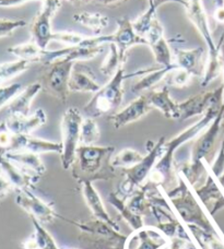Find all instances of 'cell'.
Returning <instances> with one entry per match:
<instances>
[{
  "label": "cell",
  "mask_w": 224,
  "mask_h": 249,
  "mask_svg": "<svg viewBox=\"0 0 224 249\" xmlns=\"http://www.w3.org/2000/svg\"><path fill=\"white\" fill-rule=\"evenodd\" d=\"M69 249H75V248H69Z\"/></svg>",
  "instance_id": "obj_53"
},
{
  "label": "cell",
  "mask_w": 224,
  "mask_h": 249,
  "mask_svg": "<svg viewBox=\"0 0 224 249\" xmlns=\"http://www.w3.org/2000/svg\"><path fill=\"white\" fill-rule=\"evenodd\" d=\"M26 151L37 154L42 153H59L62 152V144L57 142H52L38 138H34L31 135H13L11 151L10 152H19Z\"/></svg>",
  "instance_id": "obj_18"
},
{
  "label": "cell",
  "mask_w": 224,
  "mask_h": 249,
  "mask_svg": "<svg viewBox=\"0 0 224 249\" xmlns=\"http://www.w3.org/2000/svg\"><path fill=\"white\" fill-rule=\"evenodd\" d=\"M117 30L114 34H112V43L117 46L119 56L125 62L127 59V52L129 48L136 45H148L146 38L138 35L133 29L132 22L127 18L117 20Z\"/></svg>",
  "instance_id": "obj_14"
},
{
  "label": "cell",
  "mask_w": 224,
  "mask_h": 249,
  "mask_svg": "<svg viewBox=\"0 0 224 249\" xmlns=\"http://www.w3.org/2000/svg\"><path fill=\"white\" fill-rule=\"evenodd\" d=\"M31 62L26 60H15V61H7L0 64V87L2 83L7 82L8 80L17 77L24 71L29 69Z\"/></svg>",
  "instance_id": "obj_34"
},
{
  "label": "cell",
  "mask_w": 224,
  "mask_h": 249,
  "mask_svg": "<svg viewBox=\"0 0 224 249\" xmlns=\"http://www.w3.org/2000/svg\"><path fill=\"white\" fill-rule=\"evenodd\" d=\"M22 91V86L20 83H13L10 86L0 87V108L4 105L9 104L13 97L17 96Z\"/></svg>",
  "instance_id": "obj_41"
},
{
  "label": "cell",
  "mask_w": 224,
  "mask_h": 249,
  "mask_svg": "<svg viewBox=\"0 0 224 249\" xmlns=\"http://www.w3.org/2000/svg\"><path fill=\"white\" fill-rule=\"evenodd\" d=\"M155 18H156V10H153V9L148 7L147 11L143 12L136 21L132 22L133 29L137 32V34L145 38L147 32L149 31L150 26L152 24V21H153Z\"/></svg>",
  "instance_id": "obj_39"
},
{
  "label": "cell",
  "mask_w": 224,
  "mask_h": 249,
  "mask_svg": "<svg viewBox=\"0 0 224 249\" xmlns=\"http://www.w3.org/2000/svg\"><path fill=\"white\" fill-rule=\"evenodd\" d=\"M0 170L2 172V175L9 180V183L13 186L15 190L32 189L34 188V184L39 179L26 174L6 155H0Z\"/></svg>",
  "instance_id": "obj_21"
},
{
  "label": "cell",
  "mask_w": 224,
  "mask_h": 249,
  "mask_svg": "<svg viewBox=\"0 0 224 249\" xmlns=\"http://www.w3.org/2000/svg\"><path fill=\"white\" fill-rule=\"evenodd\" d=\"M7 52L9 54L16 56L18 59L26 60L29 62H41L45 53V51L33 41L9 47Z\"/></svg>",
  "instance_id": "obj_31"
},
{
  "label": "cell",
  "mask_w": 224,
  "mask_h": 249,
  "mask_svg": "<svg viewBox=\"0 0 224 249\" xmlns=\"http://www.w3.org/2000/svg\"><path fill=\"white\" fill-rule=\"evenodd\" d=\"M148 4H149V8L153 9V10H158V8L160 6H162L164 3H168V2H176L182 4L184 7H187V3L188 1L187 0H147Z\"/></svg>",
  "instance_id": "obj_46"
},
{
  "label": "cell",
  "mask_w": 224,
  "mask_h": 249,
  "mask_svg": "<svg viewBox=\"0 0 224 249\" xmlns=\"http://www.w3.org/2000/svg\"><path fill=\"white\" fill-rule=\"evenodd\" d=\"M101 132L94 118H84L80 132V145H93L100 139Z\"/></svg>",
  "instance_id": "obj_35"
},
{
  "label": "cell",
  "mask_w": 224,
  "mask_h": 249,
  "mask_svg": "<svg viewBox=\"0 0 224 249\" xmlns=\"http://www.w3.org/2000/svg\"><path fill=\"white\" fill-rule=\"evenodd\" d=\"M31 220L33 222L34 233L23 243L24 249H60L52 235L37 219L31 217Z\"/></svg>",
  "instance_id": "obj_29"
},
{
  "label": "cell",
  "mask_w": 224,
  "mask_h": 249,
  "mask_svg": "<svg viewBox=\"0 0 224 249\" xmlns=\"http://www.w3.org/2000/svg\"><path fill=\"white\" fill-rule=\"evenodd\" d=\"M67 1H69L70 3L75 4V6H82V4H86L93 1V0H67Z\"/></svg>",
  "instance_id": "obj_51"
},
{
  "label": "cell",
  "mask_w": 224,
  "mask_h": 249,
  "mask_svg": "<svg viewBox=\"0 0 224 249\" xmlns=\"http://www.w3.org/2000/svg\"><path fill=\"white\" fill-rule=\"evenodd\" d=\"M145 38L148 43V46L151 48L155 61L161 65V67H168L175 64L173 61L174 56L172 54L171 47H169L168 42L165 38L164 28L160 23L158 18H155L152 21V24L149 31L147 32Z\"/></svg>",
  "instance_id": "obj_13"
},
{
  "label": "cell",
  "mask_w": 224,
  "mask_h": 249,
  "mask_svg": "<svg viewBox=\"0 0 224 249\" xmlns=\"http://www.w3.org/2000/svg\"><path fill=\"white\" fill-rule=\"evenodd\" d=\"M116 249H125V245H123V246H119L118 248H116Z\"/></svg>",
  "instance_id": "obj_52"
},
{
  "label": "cell",
  "mask_w": 224,
  "mask_h": 249,
  "mask_svg": "<svg viewBox=\"0 0 224 249\" xmlns=\"http://www.w3.org/2000/svg\"><path fill=\"white\" fill-rule=\"evenodd\" d=\"M165 143V137H161L160 139L152 145L148 153L141 162L129 168H122L126 179L122 185V193L126 197L131 196L136 191L139 187L146 184L149 178L150 173L153 170L155 164L158 163L163 154V146Z\"/></svg>",
  "instance_id": "obj_9"
},
{
  "label": "cell",
  "mask_w": 224,
  "mask_h": 249,
  "mask_svg": "<svg viewBox=\"0 0 224 249\" xmlns=\"http://www.w3.org/2000/svg\"><path fill=\"white\" fill-rule=\"evenodd\" d=\"M13 135L7 127L6 122L0 123V155H4L11 151Z\"/></svg>",
  "instance_id": "obj_42"
},
{
  "label": "cell",
  "mask_w": 224,
  "mask_h": 249,
  "mask_svg": "<svg viewBox=\"0 0 224 249\" xmlns=\"http://www.w3.org/2000/svg\"><path fill=\"white\" fill-rule=\"evenodd\" d=\"M151 109L152 107L147 95L141 94L122 110L112 114L110 116V121L115 129H119L139 121L143 116H146Z\"/></svg>",
  "instance_id": "obj_17"
},
{
  "label": "cell",
  "mask_w": 224,
  "mask_h": 249,
  "mask_svg": "<svg viewBox=\"0 0 224 249\" xmlns=\"http://www.w3.org/2000/svg\"><path fill=\"white\" fill-rule=\"evenodd\" d=\"M109 201L113 204L116 209H117V211L120 213V215L124 217V220L127 222L129 226H131L133 231H138L145 226V224H143L142 215L133 213L131 209L128 208L127 204L124 202V200L119 198V196L116 193L110 194Z\"/></svg>",
  "instance_id": "obj_32"
},
{
  "label": "cell",
  "mask_w": 224,
  "mask_h": 249,
  "mask_svg": "<svg viewBox=\"0 0 224 249\" xmlns=\"http://www.w3.org/2000/svg\"><path fill=\"white\" fill-rule=\"evenodd\" d=\"M75 62L69 60H57L52 64L43 65L38 77L39 84L47 94L52 95L66 104L69 96V80Z\"/></svg>",
  "instance_id": "obj_7"
},
{
  "label": "cell",
  "mask_w": 224,
  "mask_h": 249,
  "mask_svg": "<svg viewBox=\"0 0 224 249\" xmlns=\"http://www.w3.org/2000/svg\"><path fill=\"white\" fill-rule=\"evenodd\" d=\"M87 36L81 35L79 33L74 32H60V33H54L53 41L60 42L62 44H66L68 46H81V44L84 42Z\"/></svg>",
  "instance_id": "obj_40"
},
{
  "label": "cell",
  "mask_w": 224,
  "mask_h": 249,
  "mask_svg": "<svg viewBox=\"0 0 224 249\" xmlns=\"http://www.w3.org/2000/svg\"><path fill=\"white\" fill-rule=\"evenodd\" d=\"M114 151V146L110 145H79L71 166L73 176L79 181L111 179L115 174V168L111 164Z\"/></svg>",
  "instance_id": "obj_3"
},
{
  "label": "cell",
  "mask_w": 224,
  "mask_h": 249,
  "mask_svg": "<svg viewBox=\"0 0 224 249\" xmlns=\"http://www.w3.org/2000/svg\"><path fill=\"white\" fill-rule=\"evenodd\" d=\"M110 54L106 57L105 61L103 62L101 66V72L107 75V77H113L116 71L119 68H122L125 62L122 60L119 56V53L117 50V46L115 44H110Z\"/></svg>",
  "instance_id": "obj_37"
},
{
  "label": "cell",
  "mask_w": 224,
  "mask_h": 249,
  "mask_svg": "<svg viewBox=\"0 0 224 249\" xmlns=\"http://www.w3.org/2000/svg\"><path fill=\"white\" fill-rule=\"evenodd\" d=\"M192 75L188 72V71L179 68L177 66L176 68L172 69L169 72L165 75L164 78V87H176V88H183L187 87L189 84Z\"/></svg>",
  "instance_id": "obj_38"
},
{
  "label": "cell",
  "mask_w": 224,
  "mask_h": 249,
  "mask_svg": "<svg viewBox=\"0 0 224 249\" xmlns=\"http://www.w3.org/2000/svg\"><path fill=\"white\" fill-rule=\"evenodd\" d=\"M4 122L12 133L31 135L33 131L46 124L47 116L43 109L38 108L29 116H9Z\"/></svg>",
  "instance_id": "obj_20"
},
{
  "label": "cell",
  "mask_w": 224,
  "mask_h": 249,
  "mask_svg": "<svg viewBox=\"0 0 224 249\" xmlns=\"http://www.w3.org/2000/svg\"><path fill=\"white\" fill-rule=\"evenodd\" d=\"M4 155L26 174L37 177V178H39L46 172V167L39 158V154L19 151V152H9Z\"/></svg>",
  "instance_id": "obj_26"
},
{
  "label": "cell",
  "mask_w": 224,
  "mask_h": 249,
  "mask_svg": "<svg viewBox=\"0 0 224 249\" xmlns=\"http://www.w3.org/2000/svg\"><path fill=\"white\" fill-rule=\"evenodd\" d=\"M179 185L174 190L167 191L168 201L175 209L182 220L185 222V224H192L199 228L204 229L209 232H216L212 224L205 215V213L201 210L198 202L192 197L191 193L188 189L186 185V179H182L179 177ZM217 233V232H216Z\"/></svg>",
  "instance_id": "obj_6"
},
{
  "label": "cell",
  "mask_w": 224,
  "mask_h": 249,
  "mask_svg": "<svg viewBox=\"0 0 224 249\" xmlns=\"http://www.w3.org/2000/svg\"><path fill=\"white\" fill-rule=\"evenodd\" d=\"M168 238L156 228L133 231L125 243V249H162L168 246Z\"/></svg>",
  "instance_id": "obj_15"
},
{
  "label": "cell",
  "mask_w": 224,
  "mask_h": 249,
  "mask_svg": "<svg viewBox=\"0 0 224 249\" xmlns=\"http://www.w3.org/2000/svg\"><path fill=\"white\" fill-rule=\"evenodd\" d=\"M127 75L125 69L119 68L104 87H102L89 103L83 107V112L90 118H97L103 115L114 113L119 108L124 99V81Z\"/></svg>",
  "instance_id": "obj_5"
},
{
  "label": "cell",
  "mask_w": 224,
  "mask_h": 249,
  "mask_svg": "<svg viewBox=\"0 0 224 249\" xmlns=\"http://www.w3.org/2000/svg\"><path fill=\"white\" fill-rule=\"evenodd\" d=\"M94 2L104 4V6H119L127 0H93Z\"/></svg>",
  "instance_id": "obj_49"
},
{
  "label": "cell",
  "mask_w": 224,
  "mask_h": 249,
  "mask_svg": "<svg viewBox=\"0 0 224 249\" xmlns=\"http://www.w3.org/2000/svg\"><path fill=\"white\" fill-rule=\"evenodd\" d=\"M101 88L95 81L92 70L88 66L75 64L69 80L70 92L96 93Z\"/></svg>",
  "instance_id": "obj_23"
},
{
  "label": "cell",
  "mask_w": 224,
  "mask_h": 249,
  "mask_svg": "<svg viewBox=\"0 0 224 249\" xmlns=\"http://www.w3.org/2000/svg\"><path fill=\"white\" fill-rule=\"evenodd\" d=\"M221 106H212L204 116H201L198 122H196L190 127L178 133L176 137L172 138L171 140L165 141L163 146V154L161 159L155 164L153 170L150 173L149 179L151 183L156 185H162L165 189H171L174 183H175V164H174V154L178 150L179 146L184 143L194 139L199 133L203 132L210 124L212 123L214 118L220 110Z\"/></svg>",
  "instance_id": "obj_1"
},
{
  "label": "cell",
  "mask_w": 224,
  "mask_h": 249,
  "mask_svg": "<svg viewBox=\"0 0 224 249\" xmlns=\"http://www.w3.org/2000/svg\"><path fill=\"white\" fill-rule=\"evenodd\" d=\"M80 185H81V190L83 194L84 200H86V203L88 208L91 210L93 216L95 219L102 220L106 222L107 224L113 226L115 230L119 231V225L116 223V222L112 219L109 213H107L106 209L104 207V203H103L100 195L94 188L92 185V181H86V180H80Z\"/></svg>",
  "instance_id": "obj_22"
},
{
  "label": "cell",
  "mask_w": 224,
  "mask_h": 249,
  "mask_svg": "<svg viewBox=\"0 0 224 249\" xmlns=\"http://www.w3.org/2000/svg\"><path fill=\"white\" fill-rule=\"evenodd\" d=\"M211 172L218 179L222 180L224 178V140L221 142L220 150L211 165Z\"/></svg>",
  "instance_id": "obj_44"
},
{
  "label": "cell",
  "mask_w": 224,
  "mask_h": 249,
  "mask_svg": "<svg viewBox=\"0 0 224 249\" xmlns=\"http://www.w3.org/2000/svg\"><path fill=\"white\" fill-rule=\"evenodd\" d=\"M205 51L203 47L194 50H177L174 54L175 64L184 70L189 72L192 77L203 79L205 71V62L204 60Z\"/></svg>",
  "instance_id": "obj_19"
},
{
  "label": "cell",
  "mask_w": 224,
  "mask_h": 249,
  "mask_svg": "<svg viewBox=\"0 0 224 249\" xmlns=\"http://www.w3.org/2000/svg\"><path fill=\"white\" fill-rule=\"evenodd\" d=\"M15 190L13 186L9 183V180L3 175H0V200L6 198L7 196Z\"/></svg>",
  "instance_id": "obj_45"
},
{
  "label": "cell",
  "mask_w": 224,
  "mask_h": 249,
  "mask_svg": "<svg viewBox=\"0 0 224 249\" xmlns=\"http://www.w3.org/2000/svg\"><path fill=\"white\" fill-rule=\"evenodd\" d=\"M143 155L132 149H124L112 157L111 164L114 168H129L141 162Z\"/></svg>",
  "instance_id": "obj_33"
},
{
  "label": "cell",
  "mask_w": 224,
  "mask_h": 249,
  "mask_svg": "<svg viewBox=\"0 0 224 249\" xmlns=\"http://www.w3.org/2000/svg\"><path fill=\"white\" fill-rule=\"evenodd\" d=\"M103 51V46L96 47H83V46H68L62 50L45 51L41 62L43 65L52 64L57 60L69 61H83L92 59L100 55Z\"/></svg>",
  "instance_id": "obj_16"
},
{
  "label": "cell",
  "mask_w": 224,
  "mask_h": 249,
  "mask_svg": "<svg viewBox=\"0 0 224 249\" xmlns=\"http://www.w3.org/2000/svg\"><path fill=\"white\" fill-rule=\"evenodd\" d=\"M224 123V105L222 104L217 117L212 123L201 132V135L197 138L191 149V159L189 163L184 164L179 172L183 176H185L186 180L190 185L195 186L199 181L205 171L204 166V161L209 162L218 150V143L220 140Z\"/></svg>",
  "instance_id": "obj_2"
},
{
  "label": "cell",
  "mask_w": 224,
  "mask_h": 249,
  "mask_svg": "<svg viewBox=\"0 0 224 249\" xmlns=\"http://www.w3.org/2000/svg\"><path fill=\"white\" fill-rule=\"evenodd\" d=\"M152 108L159 109L165 117L169 119L181 118V110L177 102L171 99L168 87H163L161 90H152L145 93Z\"/></svg>",
  "instance_id": "obj_24"
},
{
  "label": "cell",
  "mask_w": 224,
  "mask_h": 249,
  "mask_svg": "<svg viewBox=\"0 0 224 249\" xmlns=\"http://www.w3.org/2000/svg\"><path fill=\"white\" fill-rule=\"evenodd\" d=\"M147 187L141 186L131 196V198L129 199L127 206L136 214L142 215L143 211H146L147 209H150L151 201L150 198L147 197Z\"/></svg>",
  "instance_id": "obj_36"
},
{
  "label": "cell",
  "mask_w": 224,
  "mask_h": 249,
  "mask_svg": "<svg viewBox=\"0 0 224 249\" xmlns=\"http://www.w3.org/2000/svg\"><path fill=\"white\" fill-rule=\"evenodd\" d=\"M213 17H214V20L219 22V23L224 24V7L216 8V10H214V13H213Z\"/></svg>",
  "instance_id": "obj_48"
},
{
  "label": "cell",
  "mask_w": 224,
  "mask_h": 249,
  "mask_svg": "<svg viewBox=\"0 0 224 249\" xmlns=\"http://www.w3.org/2000/svg\"><path fill=\"white\" fill-rule=\"evenodd\" d=\"M60 7L61 0H44L42 9L31 22L30 32L32 41L44 51L47 50L49 43L53 41L52 21Z\"/></svg>",
  "instance_id": "obj_10"
},
{
  "label": "cell",
  "mask_w": 224,
  "mask_h": 249,
  "mask_svg": "<svg viewBox=\"0 0 224 249\" xmlns=\"http://www.w3.org/2000/svg\"><path fill=\"white\" fill-rule=\"evenodd\" d=\"M17 193L16 202L18 206L23 209L30 217L37 219L41 224L52 223L56 217H60L49 204L37 197L31 189L17 190Z\"/></svg>",
  "instance_id": "obj_12"
},
{
  "label": "cell",
  "mask_w": 224,
  "mask_h": 249,
  "mask_svg": "<svg viewBox=\"0 0 224 249\" xmlns=\"http://www.w3.org/2000/svg\"><path fill=\"white\" fill-rule=\"evenodd\" d=\"M187 1L188 3L185 9L188 18L191 23L195 25L196 30L198 31L208 47V60L205 65V74L201 79V86L207 87L222 72V60L220 55L221 41L219 44L214 41L203 0H187Z\"/></svg>",
  "instance_id": "obj_4"
},
{
  "label": "cell",
  "mask_w": 224,
  "mask_h": 249,
  "mask_svg": "<svg viewBox=\"0 0 224 249\" xmlns=\"http://www.w3.org/2000/svg\"><path fill=\"white\" fill-rule=\"evenodd\" d=\"M83 119L81 112L77 107H69L62 115L60 124L62 152L60 158L65 170L71 168L75 162V153L80 145V132Z\"/></svg>",
  "instance_id": "obj_8"
},
{
  "label": "cell",
  "mask_w": 224,
  "mask_h": 249,
  "mask_svg": "<svg viewBox=\"0 0 224 249\" xmlns=\"http://www.w3.org/2000/svg\"><path fill=\"white\" fill-rule=\"evenodd\" d=\"M223 39H224V33L221 37V46H220V55H221V60H222V73H223L222 87H223V105H224V43H223Z\"/></svg>",
  "instance_id": "obj_50"
},
{
  "label": "cell",
  "mask_w": 224,
  "mask_h": 249,
  "mask_svg": "<svg viewBox=\"0 0 224 249\" xmlns=\"http://www.w3.org/2000/svg\"><path fill=\"white\" fill-rule=\"evenodd\" d=\"M73 19L83 28L91 31L95 36L100 35L109 25V18L100 12H88L82 11L75 13Z\"/></svg>",
  "instance_id": "obj_30"
},
{
  "label": "cell",
  "mask_w": 224,
  "mask_h": 249,
  "mask_svg": "<svg viewBox=\"0 0 224 249\" xmlns=\"http://www.w3.org/2000/svg\"><path fill=\"white\" fill-rule=\"evenodd\" d=\"M29 1H33V0H0V8L18 7V6H21V4H23V3L29 2Z\"/></svg>",
  "instance_id": "obj_47"
},
{
  "label": "cell",
  "mask_w": 224,
  "mask_h": 249,
  "mask_svg": "<svg viewBox=\"0 0 224 249\" xmlns=\"http://www.w3.org/2000/svg\"><path fill=\"white\" fill-rule=\"evenodd\" d=\"M26 21L24 20H10L0 19V38L10 36L16 30L24 28Z\"/></svg>",
  "instance_id": "obj_43"
},
{
  "label": "cell",
  "mask_w": 224,
  "mask_h": 249,
  "mask_svg": "<svg viewBox=\"0 0 224 249\" xmlns=\"http://www.w3.org/2000/svg\"><path fill=\"white\" fill-rule=\"evenodd\" d=\"M178 104L181 110L179 121H186L195 116H204L212 106L223 104V87H219L213 91L199 93Z\"/></svg>",
  "instance_id": "obj_11"
},
{
  "label": "cell",
  "mask_w": 224,
  "mask_h": 249,
  "mask_svg": "<svg viewBox=\"0 0 224 249\" xmlns=\"http://www.w3.org/2000/svg\"><path fill=\"white\" fill-rule=\"evenodd\" d=\"M41 91L42 86L39 82L29 84L8 104L9 116H29L32 102Z\"/></svg>",
  "instance_id": "obj_25"
},
{
  "label": "cell",
  "mask_w": 224,
  "mask_h": 249,
  "mask_svg": "<svg viewBox=\"0 0 224 249\" xmlns=\"http://www.w3.org/2000/svg\"><path fill=\"white\" fill-rule=\"evenodd\" d=\"M195 193L204 203V206L207 207L211 215H214L217 211L224 208V196L218 188L211 175H208L203 187L195 188Z\"/></svg>",
  "instance_id": "obj_27"
},
{
  "label": "cell",
  "mask_w": 224,
  "mask_h": 249,
  "mask_svg": "<svg viewBox=\"0 0 224 249\" xmlns=\"http://www.w3.org/2000/svg\"><path fill=\"white\" fill-rule=\"evenodd\" d=\"M177 65L174 64L168 67H161L159 69L145 71V75L136 82L131 87V92L133 94H145V93L152 91V88L155 87L156 84L163 81L165 75H167L172 69L176 68Z\"/></svg>",
  "instance_id": "obj_28"
}]
</instances>
